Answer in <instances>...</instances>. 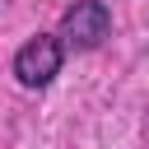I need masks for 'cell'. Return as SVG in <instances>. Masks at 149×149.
I'll return each mask as SVG.
<instances>
[{"label": "cell", "instance_id": "obj_2", "mask_svg": "<svg viewBox=\"0 0 149 149\" xmlns=\"http://www.w3.org/2000/svg\"><path fill=\"white\" fill-rule=\"evenodd\" d=\"M61 61H65L61 37L37 33L33 42H23V47L14 51V74H19L23 88H42V84H51V79L61 74Z\"/></svg>", "mask_w": 149, "mask_h": 149}, {"label": "cell", "instance_id": "obj_1", "mask_svg": "<svg viewBox=\"0 0 149 149\" xmlns=\"http://www.w3.org/2000/svg\"><path fill=\"white\" fill-rule=\"evenodd\" d=\"M107 33H112V14L102 0H74L61 19V42L70 51H93V47H102Z\"/></svg>", "mask_w": 149, "mask_h": 149}]
</instances>
